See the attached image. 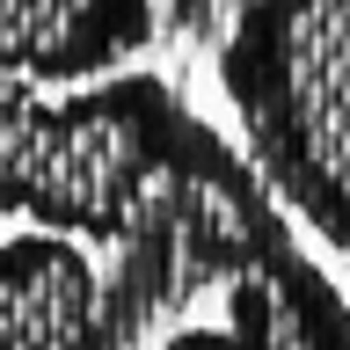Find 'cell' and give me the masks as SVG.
I'll use <instances>...</instances> for the list:
<instances>
[{"instance_id": "7a4b0ae2", "label": "cell", "mask_w": 350, "mask_h": 350, "mask_svg": "<svg viewBox=\"0 0 350 350\" xmlns=\"http://www.w3.org/2000/svg\"><path fill=\"white\" fill-rule=\"evenodd\" d=\"M241 146L278 204L350 256V0H248L219 29Z\"/></svg>"}, {"instance_id": "277c9868", "label": "cell", "mask_w": 350, "mask_h": 350, "mask_svg": "<svg viewBox=\"0 0 350 350\" xmlns=\"http://www.w3.org/2000/svg\"><path fill=\"white\" fill-rule=\"evenodd\" d=\"M161 350H350V299L306 248H284L226 292L219 321H183Z\"/></svg>"}, {"instance_id": "6da1fadb", "label": "cell", "mask_w": 350, "mask_h": 350, "mask_svg": "<svg viewBox=\"0 0 350 350\" xmlns=\"http://www.w3.org/2000/svg\"><path fill=\"white\" fill-rule=\"evenodd\" d=\"M204 124L161 73L73 88L44 103L29 81L0 88V204L37 234H66L81 248H117L146 190Z\"/></svg>"}, {"instance_id": "5b68a950", "label": "cell", "mask_w": 350, "mask_h": 350, "mask_svg": "<svg viewBox=\"0 0 350 350\" xmlns=\"http://www.w3.org/2000/svg\"><path fill=\"white\" fill-rule=\"evenodd\" d=\"M161 8L146 0H8L0 8V66L8 81H103L109 66L161 37ZM117 81V73H109Z\"/></svg>"}, {"instance_id": "3957f363", "label": "cell", "mask_w": 350, "mask_h": 350, "mask_svg": "<svg viewBox=\"0 0 350 350\" xmlns=\"http://www.w3.org/2000/svg\"><path fill=\"white\" fill-rule=\"evenodd\" d=\"M0 350H131L103 256L37 226L0 241Z\"/></svg>"}]
</instances>
